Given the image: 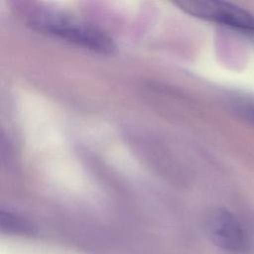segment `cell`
I'll list each match as a JSON object with an SVG mask.
<instances>
[{
	"instance_id": "1",
	"label": "cell",
	"mask_w": 254,
	"mask_h": 254,
	"mask_svg": "<svg viewBox=\"0 0 254 254\" xmlns=\"http://www.w3.org/2000/svg\"><path fill=\"white\" fill-rule=\"evenodd\" d=\"M34 29L100 54H112L113 40L104 32L87 23L64 15L45 13L36 16L32 22Z\"/></svg>"
},
{
	"instance_id": "2",
	"label": "cell",
	"mask_w": 254,
	"mask_h": 254,
	"mask_svg": "<svg viewBox=\"0 0 254 254\" xmlns=\"http://www.w3.org/2000/svg\"><path fill=\"white\" fill-rule=\"evenodd\" d=\"M206 233L218 248L231 254H246L251 249V240L240 220L229 210L217 208L206 217Z\"/></svg>"
},
{
	"instance_id": "3",
	"label": "cell",
	"mask_w": 254,
	"mask_h": 254,
	"mask_svg": "<svg viewBox=\"0 0 254 254\" xmlns=\"http://www.w3.org/2000/svg\"><path fill=\"white\" fill-rule=\"evenodd\" d=\"M176 4L195 17L254 34V16L235 4L215 0L182 1Z\"/></svg>"
},
{
	"instance_id": "4",
	"label": "cell",
	"mask_w": 254,
	"mask_h": 254,
	"mask_svg": "<svg viewBox=\"0 0 254 254\" xmlns=\"http://www.w3.org/2000/svg\"><path fill=\"white\" fill-rule=\"evenodd\" d=\"M0 225L1 229L8 233L31 234L34 231L33 226L28 221L17 215L5 211H1Z\"/></svg>"
},
{
	"instance_id": "5",
	"label": "cell",
	"mask_w": 254,
	"mask_h": 254,
	"mask_svg": "<svg viewBox=\"0 0 254 254\" xmlns=\"http://www.w3.org/2000/svg\"><path fill=\"white\" fill-rule=\"evenodd\" d=\"M236 111L246 120L254 123V97H242L234 103Z\"/></svg>"
}]
</instances>
